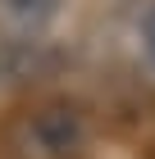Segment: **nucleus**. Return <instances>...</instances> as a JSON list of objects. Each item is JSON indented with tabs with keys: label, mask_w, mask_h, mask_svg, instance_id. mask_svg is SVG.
Segmentation results:
<instances>
[{
	"label": "nucleus",
	"mask_w": 155,
	"mask_h": 159,
	"mask_svg": "<svg viewBox=\"0 0 155 159\" xmlns=\"http://www.w3.org/2000/svg\"><path fill=\"white\" fill-rule=\"evenodd\" d=\"M23 146L36 150L46 159L73 155V150L87 146V118L73 105H50V109H36L32 118L23 123Z\"/></svg>",
	"instance_id": "obj_1"
},
{
	"label": "nucleus",
	"mask_w": 155,
	"mask_h": 159,
	"mask_svg": "<svg viewBox=\"0 0 155 159\" xmlns=\"http://www.w3.org/2000/svg\"><path fill=\"white\" fill-rule=\"evenodd\" d=\"M146 50H151V59H155V14L146 18Z\"/></svg>",
	"instance_id": "obj_2"
}]
</instances>
